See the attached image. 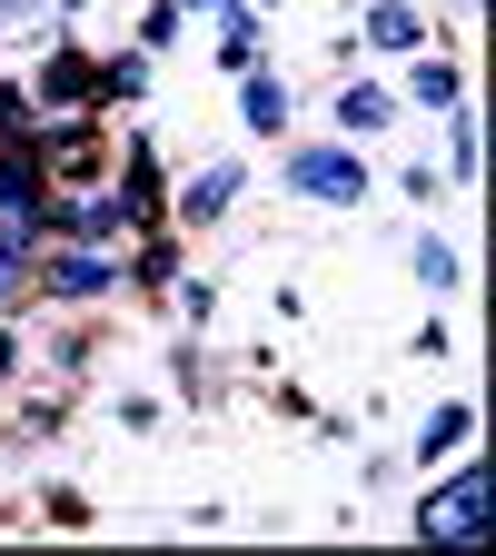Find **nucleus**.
<instances>
[{"label": "nucleus", "mask_w": 496, "mask_h": 556, "mask_svg": "<svg viewBox=\"0 0 496 556\" xmlns=\"http://www.w3.org/2000/svg\"><path fill=\"white\" fill-rule=\"evenodd\" d=\"M289 179H298V189H318V199H358V160H338V150H298V160H289Z\"/></svg>", "instance_id": "f257e3e1"}, {"label": "nucleus", "mask_w": 496, "mask_h": 556, "mask_svg": "<svg viewBox=\"0 0 496 556\" xmlns=\"http://www.w3.org/2000/svg\"><path fill=\"white\" fill-rule=\"evenodd\" d=\"M476 527H486V477H467L457 497L428 507V536H476Z\"/></svg>", "instance_id": "f03ea898"}, {"label": "nucleus", "mask_w": 496, "mask_h": 556, "mask_svg": "<svg viewBox=\"0 0 496 556\" xmlns=\"http://www.w3.org/2000/svg\"><path fill=\"white\" fill-rule=\"evenodd\" d=\"M229 199H239V169H199L179 208H189V219H219V208H229Z\"/></svg>", "instance_id": "7ed1b4c3"}, {"label": "nucleus", "mask_w": 496, "mask_h": 556, "mask_svg": "<svg viewBox=\"0 0 496 556\" xmlns=\"http://www.w3.org/2000/svg\"><path fill=\"white\" fill-rule=\"evenodd\" d=\"M50 289H69V299H100V289H110V268H100V258H60V278H50Z\"/></svg>", "instance_id": "20e7f679"}, {"label": "nucleus", "mask_w": 496, "mask_h": 556, "mask_svg": "<svg viewBox=\"0 0 496 556\" xmlns=\"http://www.w3.org/2000/svg\"><path fill=\"white\" fill-rule=\"evenodd\" d=\"M368 40H378V50H417V21H407V11H378Z\"/></svg>", "instance_id": "39448f33"}, {"label": "nucleus", "mask_w": 496, "mask_h": 556, "mask_svg": "<svg viewBox=\"0 0 496 556\" xmlns=\"http://www.w3.org/2000/svg\"><path fill=\"white\" fill-rule=\"evenodd\" d=\"M249 119H258V129H278V119H289V100H278V80H249Z\"/></svg>", "instance_id": "423d86ee"}]
</instances>
